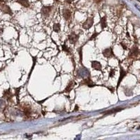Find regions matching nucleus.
I'll return each mask as SVG.
<instances>
[{
	"label": "nucleus",
	"mask_w": 140,
	"mask_h": 140,
	"mask_svg": "<svg viewBox=\"0 0 140 140\" xmlns=\"http://www.w3.org/2000/svg\"><path fill=\"white\" fill-rule=\"evenodd\" d=\"M93 18H88V19H87L86 21L84 22V23L83 24V27L84 28V29H89V28H90V27L92 26V25H93Z\"/></svg>",
	"instance_id": "nucleus-1"
},
{
	"label": "nucleus",
	"mask_w": 140,
	"mask_h": 140,
	"mask_svg": "<svg viewBox=\"0 0 140 140\" xmlns=\"http://www.w3.org/2000/svg\"><path fill=\"white\" fill-rule=\"evenodd\" d=\"M68 39L71 43H75L79 39V35L76 34L75 33H71L68 36Z\"/></svg>",
	"instance_id": "nucleus-2"
},
{
	"label": "nucleus",
	"mask_w": 140,
	"mask_h": 140,
	"mask_svg": "<svg viewBox=\"0 0 140 140\" xmlns=\"http://www.w3.org/2000/svg\"><path fill=\"white\" fill-rule=\"evenodd\" d=\"M138 55H139V50L137 48L135 47L131 50L129 56L131 58H137Z\"/></svg>",
	"instance_id": "nucleus-3"
},
{
	"label": "nucleus",
	"mask_w": 140,
	"mask_h": 140,
	"mask_svg": "<svg viewBox=\"0 0 140 140\" xmlns=\"http://www.w3.org/2000/svg\"><path fill=\"white\" fill-rule=\"evenodd\" d=\"M50 11H51V8L50 6H43L41 9V13L43 16L47 17L49 16Z\"/></svg>",
	"instance_id": "nucleus-4"
},
{
	"label": "nucleus",
	"mask_w": 140,
	"mask_h": 140,
	"mask_svg": "<svg viewBox=\"0 0 140 140\" xmlns=\"http://www.w3.org/2000/svg\"><path fill=\"white\" fill-rule=\"evenodd\" d=\"M103 55L106 58H111L113 55L111 49H107L103 51Z\"/></svg>",
	"instance_id": "nucleus-5"
},
{
	"label": "nucleus",
	"mask_w": 140,
	"mask_h": 140,
	"mask_svg": "<svg viewBox=\"0 0 140 140\" xmlns=\"http://www.w3.org/2000/svg\"><path fill=\"white\" fill-rule=\"evenodd\" d=\"M92 67L93 69H95V70L100 71V70H101L102 65H101V64H100L99 62H97V61H92Z\"/></svg>",
	"instance_id": "nucleus-6"
},
{
	"label": "nucleus",
	"mask_w": 140,
	"mask_h": 140,
	"mask_svg": "<svg viewBox=\"0 0 140 140\" xmlns=\"http://www.w3.org/2000/svg\"><path fill=\"white\" fill-rule=\"evenodd\" d=\"M71 12L69 10L65 9L63 11V17H64V18H65V20H70V18H71Z\"/></svg>",
	"instance_id": "nucleus-7"
},
{
	"label": "nucleus",
	"mask_w": 140,
	"mask_h": 140,
	"mask_svg": "<svg viewBox=\"0 0 140 140\" xmlns=\"http://www.w3.org/2000/svg\"><path fill=\"white\" fill-rule=\"evenodd\" d=\"M82 84H83V85H86V86H88L89 87H92L94 86V83H92V81L89 78L84 79V80L83 81V82H82Z\"/></svg>",
	"instance_id": "nucleus-8"
},
{
	"label": "nucleus",
	"mask_w": 140,
	"mask_h": 140,
	"mask_svg": "<svg viewBox=\"0 0 140 140\" xmlns=\"http://www.w3.org/2000/svg\"><path fill=\"white\" fill-rule=\"evenodd\" d=\"M74 85H75L74 81H70V83L68 84V86H67V87L66 89H65V92H69L71 91V90H72V88L74 86Z\"/></svg>",
	"instance_id": "nucleus-9"
},
{
	"label": "nucleus",
	"mask_w": 140,
	"mask_h": 140,
	"mask_svg": "<svg viewBox=\"0 0 140 140\" xmlns=\"http://www.w3.org/2000/svg\"><path fill=\"white\" fill-rule=\"evenodd\" d=\"M17 1L21 4L22 6H25V7H28L30 6V4H29V1L28 0H17Z\"/></svg>",
	"instance_id": "nucleus-10"
},
{
	"label": "nucleus",
	"mask_w": 140,
	"mask_h": 140,
	"mask_svg": "<svg viewBox=\"0 0 140 140\" xmlns=\"http://www.w3.org/2000/svg\"><path fill=\"white\" fill-rule=\"evenodd\" d=\"M2 11H4V13H8L9 15H12V12H11V9L8 6H4L2 7Z\"/></svg>",
	"instance_id": "nucleus-11"
},
{
	"label": "nucleus",
	"mask_w": 140,
	"mask_h": 140,
	"mask_svg": "<svg viewBox=\"0 0 140 140\" xmlns=\"http://www.w3.org/2000/svg\"><path fill=\"white\" fill-rule=\"evenodd\" d=\"M100 24H101V26H102L103 29L107 27V19H106V17H103V18H101Z\"/></svg>",
	"instance_id": "nucleus-12"
},
{
	"label": "nucleus",
	"mask_w": 140,
	"mask_h": 140,
	"mask_svg": "<svg viewBox=\"0 0 140 140\" xmlns=\"http://www.w3.org/2000/svg\"><path fill=\"white\" fill-rule=\"evenodd\" d=\"M122 109H114L113 110H110V111H106L104 114H106V115H108V114H111V113H116V112H118L119 111H120Z\"/></svg>",
	"instance_id": "nucleus-13"
},
{
	"label": "nucleus",
	"mask_w": 140,
	"mask_h": 140,
	"mask_svg": "<svg viewBox=\"0 0 140 140\" xmlns=\"http://www.w3.org/2000/svg\"><path fill=\"white\" fill-rule=\"evenodd\" d=\"M53 30L56 32H58L60 30V25L59 23H55L53 25Z\"/></svg>",
	"instance_id": "nucleus-14"
},
{
	"label": "nucleus",
	"mask_w": 140,
	"mask_h": 140,
	"mask_svg": "<svg viewBox=\"0 0 140 140\" xmlns=\"http://www.w3.org/2000/svg\"><path fill=\"white\" fill-rule=\"evenodd\" d=\"M125 71H123V70H121V71H120V79H119V83H118V86H119V83H120V81H122V79H123V77L125 76Z\"/></svg>",
	"instance_id": "nucleus-15"
},
{
	"label": "nucleus",
	"mask_w": 140,
	"mask_h": 140,
	"mask_svg": "<svg viewBox=\"0 0 140 140\" xmlns=\"http://www.w3.org/2000/svg\"><path fill=\"white\" fill-rule=\"evenodd\" d=\"M4 97L6 98V99H8V100H10L11 99V97H12V94L11 93V92L9 90H8L7 91H6L4 92Z\"/></svg>",
	"instance_id": "nucleus-16"
},
{
	"label": "nucleus",
	"mask_w": 140,
	"mask_h": 140,
	"mask_svg": "<svg viewBox=\"0 0 140 140\" xmlns=\"http://www.w3.org/2000/svg\"><path fill=\"white\" fill-rule=\"evenodd\" d=\"M24 113L25 114L26 116H30V114H31V111H30V109L28 107H26L24 109Z\"/></svg>",
	"instance_id": "nucleus-17"
},
{
	"label": "nucleus",
	"mask_w": 140,
	"mask_h": 140,
	"mask_svg": "<svg viewBox=\"0 0 140 140\" xmlns=\"http://www.w3.org/2000/svg\"><path fill=\"white\" fill-rule=\"evenodd\" d=\"M115 74V71L113 70H112L111 71H110V74H109V76L110 77H113V76Z\"/></svg>",
	"instance_id": "nucleus-18"
},
{
	"label": "nucleus",
	"mask_w": 140,
	"mask_h": 140,
	"mask_svg": "<svg viewBox=\"0 0 140 140\" xmlns=\"http://www.w3.org/2000/svg\"><path fill=\"white\" fill-rule=\"evenodd\" d=\"M62 49H63L65 51H66V52H69V49L65 46V44H64V45L62 46Z\"/></svg>",
	"instance_id": "nucleus-19"
},
{
	"label": "nucleus",
	"mask_w": 140,
	"mask_h": 140,
	"mask_svg": "<svg viewBox=\"0 0 140 140\" xmlns=\"http://www.w3.org/2000/svg\"><path fill=\"white\" fill-rule=\"evenodd\" d=\"M97 35H98V33H95V34H93V35L92 36L91 38L90 39V40H92V39H93L94 38L96 37H97Z\"/></svg>",
	"instance_id": "nucleus-20"
},
{
	"label": "nucleus",
	"mask_w": 140,
	"mask_h": 140,
	"mask_svg": "<svg viewBox=\"0 0 140 140\" xmlns=\"http://www.w3.org/2000/svg\"><path fill=\"white\" fill-rule=\"evenodd\" d=\"M121 46H122V47H123L124 49H127V46H126L123 43H121Z\"/></svg>",
	"instance_id": "nucleus-21"
},
{
	"label": "nucleus",
	"mask_w": 140,
	"mask_h": 140,
	"mask_svg": "<svg viewBox=\"0 0 140 140\" xmlns=\"http://www.w3.org/2000/svg\"><path fill=\"white\" fill-rule=\"evenodd\" d=\"M96 3H99V2H100L101 1H102V0H94Z\"/></svg>",
	"instance_id": "nucleus-22"
},
{
	"label": "nucleus",
	"mask_w": 140,
	"mask_h": 140,
	"mask_svg": "<svg viewBox=\"0 0 140 140\" xmlns=\"http://www.w3.org/2000/svg\"><path fill=\"white\" fill-rule=\"evenodd\" d=\"M77 109H78V106H76V109H75V110H76H76H77Z\"/></svg>",
	"instance_id": "nucleus-23"
},
{
	"label": "nucleus",
	"mask_w": 140,
	"mask_h": 140,
	"mask_svg": "<svg viewBox=\"0 0 140 140\" xmlns=\"http://www.w3.org/2000/svg\"><path fill=\"white\" fill-rule=\"evenodd\" d=\"M55 1H58V0H55Z\"/></svg>",
	"instance_id": "nucleus-24"
}]
</instances>
